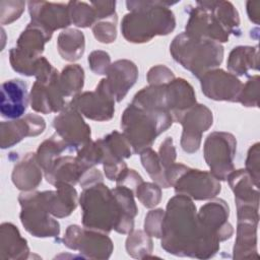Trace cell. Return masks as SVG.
Instances as JSON below:
<instances>
[{
    "label": "cell",
    "mask_w": 260,
    "mask_h": 260,
    "mask_svg": "<svg viewBox=\"0 0 260 260\" xmlns=\"http://www.w3.org/2000/svg\"><path fill=\"white\" fill-rule=\"evenodd\" d=\"M21 207L20 221L25 231L37 238L58 237L60 224L50 213L44 192L23 191L18 196Z\"/></svg>",
    "instance_id": "52a82bcc"
},
{
    "label": "cell",
    "mask_w": 260,
    "mask_h": 260,
    "mask_svg": "<svg viewBox=\"0 0 260 260\" xmlns=\"http://www.w3.org/2000/svg\"><path fill=\"white\" fill-rule=\"evenodd\" d=\"M28 101L27 84L22 79L14 78L2 83L0 112L3 118L15 120L22 117Z\"/></svg>",
    "instance_id": "7402d4cb"
},
{
    "label": "cell",
    "mask_w": 260,
    "mask_h": 260,
    "mask_svg": "<svg viewBox=\"0 0 260 260\" xmlns=\"http://www.w3.org/2000/svg\"><path fill=\"white\" fill-rule=\"evenodd\" d=\"M152 240L144 231L136 230L129 233L126 240L127 253L133 258L144 259L152 252Z\"/></svg>",
    "instance_id": "e575fe53"
},
{
    "label": "cell",
    "mask_w": 260,
    "mask_h": 260,
    "mask_svg": "<svg viewBox=\"0 0 260 260\" xmlns=\"http://www.w3.org/2000/svg\"><path fill=\"white\" fill-rule=\"evenodd\" d=\"M196 104L194 88L184 78H175L166 85V105L174 122Z\"/></svg>",
    "instance_id": "cb8c5ba5"
},
{
    "label": "cell",
    "mask_w": 260,
    "mask_h": 260,
    "mask_svg": "<svg viewBox=\"0 0 260 260\" xmlns=\"http://www.w3.org/2000/svg\"><path fill=\"white\" fill-rule=\"evenodd\" d=\"M135 195L143 206L146 208H152L160 202L161 189L155 183L142 182L136 188Z\"/></svg>",
    "instance_id": "f35d334b"
},
{
    "label": "cell",
    "mask_w": 260,
    "mask_h": 260,
    "mask_svg": "<svg viewBox=\"0 0 260 260\" xmlns=\"http://www.w3.org/2000/svg\"><path fill=\"white\" fill-rule=\"evenodd\" d=\"M164 216L165 210H162L161 208L150 210L145 216L144 232L150 237L161 238Z\"/></svg>",
    "instance_id": "7bdbcfd3"
},
{
    "label": "cell",
    "mask_w": 260,
    "mask_h": 260,
    "mask_svg": "<svg viewBox=\"0 0 260 260\" xmlns=\"http://www.w3.org/2000/svg\"><path fill=\"white\" fill-rule=\"evenodd\" d=\"M175 79L173 71L165 65H156L147 72V81L150 85H165Z\"/></svg>",
    "instance_id": "f6af8a7d"
},
{
    "label": "cell",
    "mask_w": 260,
    "mask_h": 260,
    "mask_svg": "<svg viewBox=\"0 0 260 260\" xmlns=\"http://www.w3.org/2000/svg\"><path fill=\"white\" fill-rule=\"evenodd\" d=\"M247 13L249 19L254 23H259L260 18V1H248L247 2Z\"/></svg>",
    "instance_id": "f907efd6"
},
{
    "label": "cell",
    "mask_w": 260,
    "mask_h": 260,
    "mask_svg": "<svg viewBox=\"0 0 260 260\" xmlns=\"http://www.w3.org/2000/svg\"><path fill=\"white\" fill-rule=\"evenodd\" d=\"M53 126L73 151L91 141L90 127L84 122L82 115L69 104L54 118Z\"/></svg>",
    "instance_id": "5bb4252c"
},
{
    "label": "cell",
    "mask_w": 260,
    "mask_h": 260,
    "mask_svg": "<svg viewBox=\"0 0 260 260\" xmlns=\"http://www.w3.org/2000/svg\"><path fill=\"white\" fill-rule=\"evenodd\" d=\"M59 74L57 71L46 81H35L29 93L30 107L34 111L50 114L61 112L65 108V96L59 84Z\"/></svg>",
    "instance_id": "ac0fdd59"
},
{
    "label": "cell",
    "mask_w": 260,
    "mask_h": 260,
    "mask_svg": "<svg viewBox=\"0 0 260 260\" xmlns=\"http://www.w3.org/2000/svg\"><path fill=\"white\" fill-rule=\"evenodd\" d=\"M76 157L89 168H93L96 165L103 164L104 151L100 139L90 141L79 148L77 150Z\"/></svg>",
    "instance_id": "74e56055"
},
{
    "label": "cell",
    "mask_w": 260,
    "mask_h": 260,
    "mask_svg": "<svg viewBox=\"0 0 260 260\" xmlns=\"http://www.w3.org/2000/svg\"><path fill=\"white\" fill-rule=\"evenodd\" d=\"M258 46L235 47L228 58L226 67L234 75H248L251 70H258Z\"/></svg>",
    "instance_id": "f546056e"
},
{
    "label": "cell",
    "mask_w": 260,
    "mask_h": 260,
    "mask_svg": "<svg viewBox=\"0 0 260 260\" xmlns=\"http://www.w3.org/2000/svg\"><path fill=\"white\" fill-rule=\"evenodd\" d=\"M229 216V205L222 199H214L202 205L197 212V217L204 229L216 237L219 242L230 239L234 234Z\"/></svg>",
    "instance_id": "ffe728a7"
},
{
    "label": "cell",
    "mask_w": 260,
    "mask_h": 260,
    "mask_svg": "<svg viewBox=\"0 0 260 260\" xmlns=\"http://www.w3.org/2000/svg\"><path fill=\"white\" fill-rule=\"evenodd\" d=\"M63 243L72 250L79 251L85 258L108 259L114 246L112 240L103 232L71 224L63 237Z\"/></svg>",
    "instance_id": "30bf717a"
},
{
    "label": "cell",
    "mask_w": 260,
    "mask_h": 260,
    "mask_svg": "<svg viewBox=\"0 0 260 260\" xmlns=\"http://www.w3.org/2000/svg\"><path fill=\"white\" fill-rule=\"evenodd\" d=\"M170 52L176 62L199 79L223 60V47L219 43L194 38L185 31L174 38Z\"/></svg>",
    "instance_id": "5b68a950"
},
{
    "label": "cell",
    "mask_w": 260,
    "mask_h": 260,
    "mask_svg": "<svg viewBox=\"0 0 260 260\" xmlns=\"http://www.w3.org/2000/svg\"><path fill=\"white\" fill-rule=\"evenodd\" d=\"M46 128L45 120L37 114H26L24 117L3 121L0 124V146L9 148L25 137L38 136Z\"/></svg>",
    "instance_id": "d6986e66"
},
{
    "label": "cell",
    "mask_w": 260,
    "mask_h": 260,
    "mask_svg": "<svg viewBox=\"0 0 260 260\" xmlns=\"http://www.w3.org/2000/svg\"><path fill=\"white\" fill-rule=\"evenodd\" d=\"M219 243L199 221L191 198L177 194L168 201L160 243L165 251L181 257L208 259L217 253Z\"/></svg>",
    "instance_id": "6da1fadb"
},
{
    "label": "cell",
    "mask_w": 260,
    "mask_h": 260,
    "mask_svg": "<svg viewBox=\"0 0 260 260\" xmlns=\"http://www.w3.org/2000/svg\"><path fill=\"white\" fill-rule=\"evenodd\" d=\"M188 8L189 19L185 27L187 35L219 44L229 42L230 35L207 8L197 2L196 6H189Z\"/></svg>",
    "instance_id": "2e32d148"
},
{
    "label": "cell",
    "mask_w": 260,
    "mask_h": 260,
    "mask_svg": "<svg viewBox=\"0 0 260 260\" xmlns=\"http://www.w3.org/2000/svg\"><path fill=\"white\" fill-rule=\"evenodd\" d=\"M176 122L183 126L182 149L187 153H194L200 147L202 134L211 127L213 115L205 105L196 104L184 112Z\"/></svg>",
    "instance_id": "7c38bea8"
},
{
    "label": "cell",
    "mask_w": 260,
    "mask_h": 260,
    "mask_svg": "<svg viewBox=\"0 0 260 260\" xmlns=\"http://www.w3.org/2000/svg\"><path fill=\"white\" fill-rule=\"evenodd\" d=\"M169 187L177 194L194 200H208L216 197L221 190L219 180L210 172L191 169L183 164H173L165 172Z\"/></svg>",
    "instance_id": "8992f818"
},
{
    "label": "cell",
    "mask_w": 260,
    "mask_h": 260,
    "mask_svg": "<svg viewBox=\"0 0 260 260\" xmlns=\"http://www.w3.org/2000/svg\"><path fill=\"white\" fill-rule=\"evenodd\" d=\"M28 254L27 242L21 237L18 229L11 222H3L0 226V258L26 259Z\"/></svg>",
    "instance_id": "4316f807"
},
{
    "label": "cell",
    "mask_w": 260,
    "mask_h": 260,
    "mask_svg": "<svg viewBox=\"0 0 260 260\" xmlns=\"http://www.w3.org/2000/svg\"><path fill=\"white\" fill-rule=\"evenodd\" d=\"M89 169L76 156L65 155L58 157L44 175L47 182L53 186L57 183H67L74 186L79 184Z\"/></svg>",
    "instance_id": "603a6c76"
},
{
    "label": "cell",
    "mask_w": 260,
    "mask_h": 260,
    "mask_svg": "<svg viewBox=\"0 0 260 260\" xmlns=\"http://www.w3.org/2000/svg\"><path fill=\"white\" fill-rule=\"evenodd\" d=\"M260 78L259 75L251 76L242 86L238 102L245 107H258Z\"/></svg>",
    "instance_id": "60d3db41"
},
{
    "label": "cell",
    "mask_w": 260,
    "mask_h": 260,
    "mask_svg": "<svg viewBox=\"0 0 260 260\" xmlns=\"http://www.w3.org/2000/svg\"><path fill=\"white\" fill-rule=\"evenodd\" d=\"M115 100L102 80L93 91L75 95L68 104L84 117L94 121H109L115 113Z\"/></svg>",
    "instance_id": "4fadbf2b"
},
{
    "label": "cell",
    "mask_w": 260,
    "mask_h": 260,
    "mask_svg": "<svg viewBox=\"0 0 260 260\" xmlns=\"http://www.w3.org/2000/svg\"><path fill=\"white\" fill-rule=\"evenodd\" d=\"M71 23L78 27H89L96 22V15L90 3L80 1L67 2Z\"/></svg>",
    "instance_id": "8d00e7d4"
},
{
    "label": "cell",
    "mask_w": 260,
    "mask_h": 260,
    "mask_svg": "<svg viewBox=\"0 0 260 260\" xmlns=\"http://www.w3.org/2000/svg\"><path fill=\"white\" fill-rule=\"evenodd\" d=\"M71 151H73L72 148L57 133H55L39 145L36 155L39 165L45 173L64 152Z\"/></svg>",
    "instance_id": "1f68e13d"
},
{
    "label": "cell",
    "mask_w": 260,
    "mask_h": 260,
    "mask_svg": "<svg viewBox=\"0 0 260 260\" xmlns=\"http://www.w3.org/2000/svg\"><path fill=\"white\" fill-rule=\"evenodd\" d=\"M96 15V22L103 19L117 17L116 1H90Z\"/></svg>",
    "instance_id": "681fc988"
},
{
    "label": "cell",
    "mask_w": 260,
    "mask_h": 260,
    "mask_svg": "<svg viewBox=\"0 0 260 260\" xmlns=\"http://www.w3.org/2000/svg\"><path fill=\"white\" fill-rule=\"evenodd\" d=\"M59 84L65 98L79 94L84 84V71L78 64H69L59 74Z\"/></svg>",
    "instance_id": "836d02e7"
},
{
    "label": "cell",
    "mask_w": 260,
    "mask_h": 260,
    "mask_svg": "<svg viewBox=\"0 0 260 260\" xmlns=\"http://www.w3.org/2000/svg\"><path fill=\"white\" fill-rule=\"evenodd\" d=\"M173 122L169 112L150 110L131 103L121 117V128L133 152L140 154L146 148H150L156 137Z\"/></svg>",
    "instance_id": "277c9868"
},
{
    "label": "cell",
    "mask_w": 260,
    "mask_h": 260,
    "mask_svg": "<svg viewBox=\"0 0 260 260\" xmlns=\"http://www.w3.org/2000/svg\"><path fill=\"white\" fill-rule=\"evenodd\" d=\"M54 186V191H43L47 207L54 217L69 216L77 206V192L74 186L67 183H57Z\"/></svg>",
    "instance_id": "d4e9b609"
},
{
    "label": "cell",
    "mask_w": 260,
    "mask_h": 260,
    "mask_svg": "<svg viewBox=\"0 0 260 260\" xmlns=\"http://www.w3.org/2000/svg\"><path fill=\"white\" fill-rule=\"evenodd\" d=\"M237 237L234 245L235 259H248L258 257L257 253V226L259 221V206L238 205Z\"/></svg>",
    "instance_id": "8fae6325"
},
{
    "label": "cell",
    "mask_w": 260,
    "mask_h": 260,
    "mask_svg": "<svg viewBox=\"0 0 260 260\" xmlns=\"http://www.w3.org/2000/svg\"><path fill=\"white\" fill-rule=\"evenodd\" d=\"M143 182L142 177L133 169H124L116 179L117 186H124L135 192L139 184Z\"/></svg>",
    "instance_id": "7dc6e473"
},
{
    "label": "cell",
    "mask_w": 260,
    "mask_h": 260,
    "mask_svg": "<svg viewBox=\"0 0 260 260\" xmlns=\"http://www.w3.org/2000/svg\"><path fill=\"white\" fill-rule=\"evenodd\" d=\"M103 151L104 160H124L132 155L133 149L123 133L113 131L104 138L100 139Z\"/></svg>",
    "instance_id": "d6a6232c"
},
{
    "label": "cell",
    "mask_w": 260,
    "mask_h": 260,
    "mask_svg": "<svg viewBox=\"0 0 260 260\" xmlns=\"http://www.w3.org/2000/svg\"><path fill=\"white\" fill-rule=\"evenodd\" d=\"M88 64L91 71L95 74L106 75L111 65L110 55L105 51H93L88 56Z\"/></svg>",
    "instance_id": "bcb514c9"
},
{
    "label": "cell",
    "mask_w": 260,
    "mask_h": 260,
    "mask_svg": "<svg viewBox=\"0 0 260 260\" xmlns=\"http://www.w3.org/2000/svg\"><path fill=\"white\" fill-rule=\"evenodd\" d=\"M27 6L30 22L52 35L56 29H65L71 24L67 3L29 1Z\"/></svg>",
    "instance_id": "e0dca14e"
},
{
    "label": "cell",
    "mask_w": 260,
    "mask_h": 260,
    "mask_svg": "<svg viewBox=\"0 0 260 260\" xmlns=\"http://www.w3.org/2000/svg\"><path fill=\"white\" fill-rule=\"evenodd\" d=\"M260 150H259V143L256 142L252 145L248 151V155L246 158V171L252 178L254 184L259 187V179H260Z\"/></svg>",
    "instance_id": "ee69618b"
},
{
    "label": "cell",
    "mask_w": 260,
    "mask_h": 260,
    "mask_svg": "<svg viewBox=\"0 0 260 260\" xmlns=\"http://www.w3.org/2000/svg\"><path fill=\"white\" fill-rule=\"evenodd\" d=\"M57 47L62 59L74 62L80 59L84 53V35L75 28H65L58 36Z\"/></svg>",
    "instance_id": "4dcf8cb0"
},
{
    "label": "cell",
    "mask_w": 260,
    "mask_h": 260,
    "mask_svg": "<svg viewBox=\"0 0 260 260\" xmlns=\"http://www.w3.org/2000/svg\"><path fill=\"white\" fill-rule=\"evenodd\" d=\"M202 92L210 100L238 102L243 83L231 72L222 69H212L200 78Z\"/></svg>",
    "instance_id": "9a60e30c"
},
{
    "label": "cell",
    "mask_w": 260,
    "mask_h": 260,
    "mask_svg": "<svg viewBox=\"0 0 260 260\" xmlns=\"http://www.w3.org/2000/svg\"><path fill=\"white\" fill-rule=\"evenodd\" d=\"M24 1H0V23L2 25L10 24L18 19L24 11Z\"/></svg>",
    "instance_id": "b9f144b4"
},
{
    "label": "cell",
    "mask_w": 260,
    "mask_h": 260,
    "mask_svg": "<svg viewBox=\"0 0 260 260\" xmlns=\"http://www.w3.org/2000/svg\"><path fill=\"white\" fill-rule=\"evenodd\" d=\"M176 148L173 144V138L172 137H167L159 146V150H158V156L160 159V162L166 170L172 166L175 160H176Z\"/></svg>",
    "instance_id": "c3c4849f"
},
{
    "label": "cell",
    "mask_w": 260,
    "mask_h": 260,
    "mask_svg": "<svg viewBox=\"0 0 260 260\" xmlns=\"http://www.w3.org/2000/svg\"><path fill=\"white\" fill-rule=\"evenodd\" d=\"M43 169L34 152H28L18 161L12 171L11 179L14 186L21 191H32L42 182Z\"/></svg>",
    "instance_id": "484cf974"
},
{
    "label": "cell",
    "mask_w": 260,
    "mask_h": 260,
    "mask_svg": "<svg viewBox=\"0 0 260 260\" xmlns=\"http://www.w3.org/2000/svg\"><path fill=\"white\" fill-rule=\"evenodd\" d=\"M231 189L235 194L237 205H255L259 206L258 188L248 172L244 169L234 170L226 178Z\"/></svg>",
    "instance_id": "83f0119b"
},
{
    "label": "cell",
    "mask_w": 260,
    "mask_h": 260,
    "mask_svg": "<svg viewBox=\"0 0 260 260\" xmlns=\"http://www.w3.org/2000/svg\"><path fill=\"white\" fill-rule=\"evenodd\" d=\"M178 2L126 1L129 13L121 22L123 37L130 43L142 44L175 29L176 18L170 6Z\"/></svg>",
    "instance_id": "7a4b0ae2"
},
{
    "label": "cell",
    "mask_w": 260,
    "mask_h": 260,
    "mask_svg": "<svg viewBox=\"0 0 260 260\" xmlns=\"http://www.w3.org/2000/svg\"><path fill=\"white\" fill-rule=\"evenodd\" d=\"M117 20L118 17H113L95 22L91 26L94 38L103 44L115 42L117 38Z\"/></svg>",
    "instance_id": "ab89813d"
},
{
    "label": "cell",
    "mask_w": 260,
    "mask_h": 260,
    "mask_svg": "<svg viewBox=\"0 0 260 260\" xmlns=\"http://www.w3.org/2000/svg\"><path fill=\"white\" fill-rule=\"evenodd\" d=\"M198 4L207 8L229 35L241 36L240 17L238 10L230 1H197Z\"/></svg>",
    "instance_id": "f1b7e54d"
},
{
    "label": "cell",
    "mask_w": 260,
    "mask_h": 260,
    "mask_svg": "<svg viewBox=\"0 0 260 260\" xmlns=\"http://www.w3.org/2000/svg\"><path fill=\"white\" fill-rule=\"evenodd\" d=\"M79 204L82 209V224L84 228L105 234H109L112 230L119 234H125L118 202L112 190L103 182L83 188Z\"/></svg>",
    "instance_id": "3957f363"
},
{
    "label": "cell",
    "mask_w": 260,
    "mask_h": 260,
    "mask_svg": "<svg viewBox=\"0 0 260 260\" xmlns=\"http://www.w3.org/2000/svg\"><path fill=\"white\" fill-rule=\"evenodd\" d=\"M236 148L237 140L229 132L215 131L206 137L203 146L204 159L210 173L217 180H226L228 176L235 170Z\"/></svg>",
    "instance_id": "9c48e42d"
},
{
    "label": "cell",
    "mask_w": 260,
    "mask_h": 260,
    "mask_svg": "<svg viewBox=\"0 0 260 260\" xmlns=\"http://www.w3.org/2000/svg\"><path fill=\"white\" fill-rule=\"evenodd\" d=\"M140 159L143 168L149 177L162 188H170L165 176V169L160 162L158 154L151 148H146L140 153Z\"/></svg>",
    "instance_id": "d590c367"
},
{
    "label": "cell",
    "mask_w": 260,
    "mask_h": 260,
    "mask_svg": "<svg viewBox=\"0 0 260 260\" xmlns=\"http://www.w3.org/2000/svg\"><path fill=\"white\" fill-rule=\"evenodd\" d=\"M107 77L102 82L116 102H121L135 84L138 77V68L130 60L121 59L111 63Z\"/></svg>",
    "instance_id": "44dd1931"
},
{
    "label": "cell",
    "mask_w": 260,
    "mask_h": 260,
    "mask_svg": "<svg viewBox=\"0 0 260 260\" xmlns=\"http://www.w3.org/2000/svg\"><path fill=\"white\" fill-rule=\"evenodd\" d=\"M52 36L39 25L29 22L18 37L16 47L9 51V62L13 70L25 76H34L36 61L42 57L45 44Z\"/></svg>",
    "instance_id": "ba28073f"
}]
</instances>
